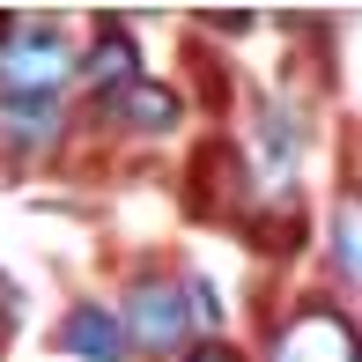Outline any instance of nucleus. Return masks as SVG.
<instances>
[{"instance_id": "f257e3e1", "label": "nucleus", "mask_w": 362, "mask_h": 362, "mask_svg": "<svg viewBox=\"0 0 362 362\" xmlns=\"http://www.w3.org/2000/svg\"><path fill=\"white\" fill-rule=\"evenodd\" d=\"M81 45L45 15H0V104H67Z\"/></svg>"}, {"instance_id": "7ed1b4c3", "label": "nucleus", "mask_w": 362, "mask_h": 362, "mask_svg": "<svg viewBox=\"0 0 362 362\" xmlns=\"http://www.w3.org/2000/svg\"><path fill=\"white\" fill-rule=\"evenodd\" d=\"M267 362H362V333L340 303L325 296H303L267 340Z\"/></svg>"}, {"instance_id": "20e7f679", "label": "nucleus", "mask_w": 362, "mask_h": 362, "mask_svg": "<svg viewBox=\"0 0 362 362\" xmlns=\"http://www.w3.org/2000/svg\"><path fill=\"white\" fill-rule=\"evenodd\" d=\"M52 340H59L67 362H134V355H126V325H119V310H111V296H74V303L59 310Z\"/></svg>"}, {"instance_id": "f03ea898", "label": "nucleus", "mask_w": 362, "mask_h": 362, "mask_svg": "<svg viewBox=\"0 0 362 362\" xmlns=\"http://www.w3.org/2000/svg\"><path fill=\"white\" fill-rule=\"evenodd\" d=\"M119 325H126V355L134 362H177L192 348V303H185V281L170 267H141L134 281L119 288Z\"/></svg>"}, {"instance_id": "1a4fd4ad", "label": "nucleus", "mask_w": 362, "mask_h": 362, "mask_svg": "<svg viewBox=\"0 0 362 362\" xmlns=\"http://www.w3.org/2000/svg\"><path fill=\"white\" fill-rule=\"evenodd\" d=\"M177 362H244V348H237V340H222V333H215V340L200 333V340H192V348L177 355Z\"/></svg>"}, {"instance_id": "9d476101", "label": "nucleus", "mask_w": 362, "mask_h": 362, "mask_svg": "<svg viewBox=\"0 0 362 362\" xmlns=\"http://www.w3.org/2000/svg\"><path fill=\"white\" fill-rule=\"evenodd\" d=\"M355 192H362V185H355Z\"/></svg>"}, {"instance_id": "423d86ee", "label": "nucleus", "mask_w": 362, "mask_h": 362, "mask_svg": "<svg viewBox=\"0 0 362 362\" xmlns=\"http://www.w3.org/2000/svg\"><path fill=\"white\" fill-rule=\"evenodd\" d=\"M74 81H89L96 104H111L119 89H134V81H141V45H134V30H126V23H96L89 45H81Z\"/></svg>"}, {"instance_id": "6e6552de", "label": "nucleus", "mask_w": 362, "mask_h": 362, "mask_svg": "<svg viewBox=\"0 0 362 362\" xmlns=\"http://www.w3.org/2000/svg\"><path fill=\"white\" fill-rule=\"evenodd\" d=\"M325 252H333V274H340V288L362 296V192L348 185L333 200V215H325Z\"/></svg>"}, {"instance_id": "39448f33", "label": "nucleus", "mask_w": 362, "mask_h": 362, "mask_svg": "<svg viewBox=\"0 0 362 362\" xmlns=\"http://www.w3.org/2000/svg\"><path fill=\"white\" fill-rule=\"evenodd\" d=\"M96 111H104V126H119V134H134V141H170L177 126H185V96H177L170 81H156V74H141L134 89H119Z\"/></svg>"}, {"instance_id": "0eeeda50", "label": "nucleus", "mask_w": 362, "mask_h": 362, "mask_svg": "<svg viewBox=\"0 0 362 362\" xmlns=\"http://www.w3.org/2000/svg\"><path fill=\"white\" fill-rule=\"evenodd\" d=\"M67 141V104H0V156L8 163H45Z\"/></svg>"}]
</instances>
